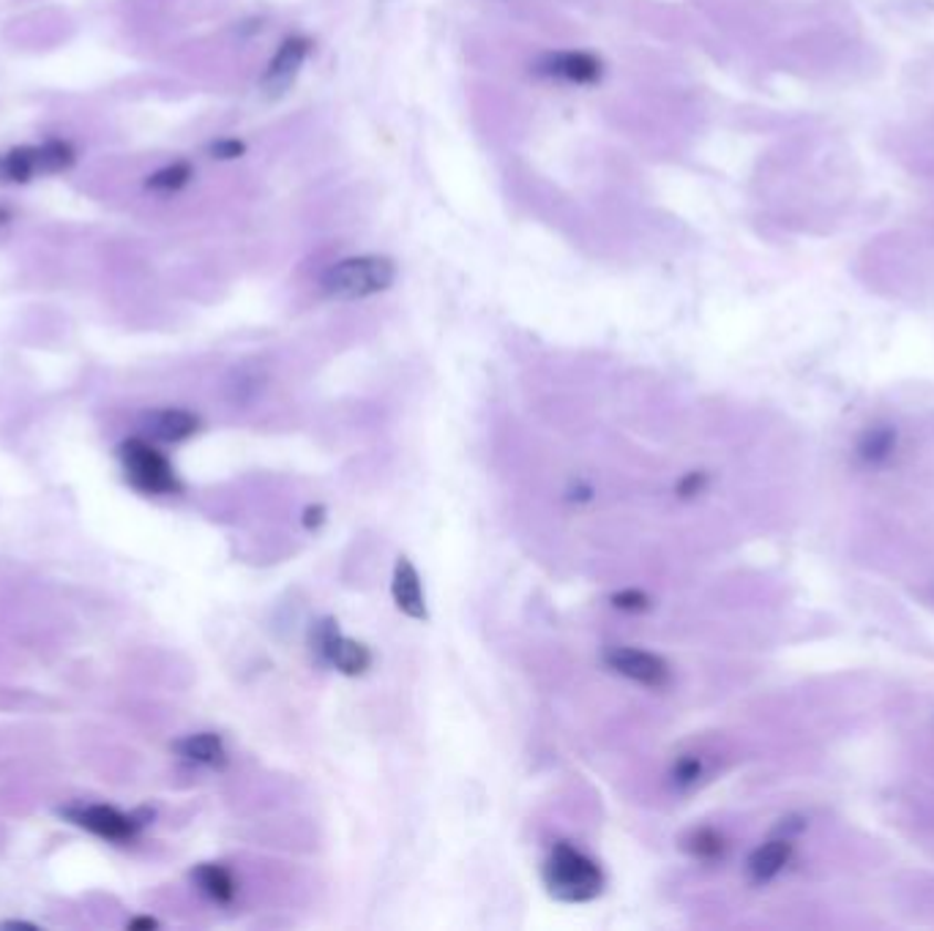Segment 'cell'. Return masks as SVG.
<instances>
[{
    "label": "cell",
    "instance_id": "cell-15",
    "mask_svg": "<svg viewBox=\"0 0 934 931\" xmlns=\"http://www.w3.org/2000/svg\"><path fill=\"white\" fill-rule=\"evenodd\" d=\"M195 882L200 886V891L211 896L219 904H227L236 896V882H232V875L225 869V866L206 863L195 871Z\"/></svg>",
    "mask_w": 934,
    "mask_h": 931
},
{
    "label": "cell",
    "instance_id": "cell-9",
    "mask_svg": "<svg viewBox=\"0 0 934 931\" xmlns=\"http://www.w3.org/2000/svg\"><path fill=\"white\" fill-rule=\"evenodd\" d=\"M309 50H312V41L307 37H288L279 44L277 55L268 63L266 74H262V85L273 93L288 91L290 82L298 77L303 61L309 58Z\"/></svg>",
    "mask_w": 934,
    "mask_h": 931
},
{
    "label": "cell",
    "instance_id": "cell-21",
    "mask_svg": "<svg viewBox=\"0 0 934 931\" xmlns=\"http://www.w3.org/2000/svg\"><path fill=\"white\" fill-rule=\"evenodd\" d=\"M323 519H325L323 506H309L307 511H303V525H307L309 530H312V527H318L320 523H323Z\"/></svg>",
    "mask_w": 934,
    "mask_h": 931
},
{
    "label": "cell",
    "instance_id": "cell-12",
    "mask_svg": "<svg viewBox=\"0 0 934 931\" xmlns=\"http://www.w3.org/2000/svg\"><path fill=\"white\" fill-rule=\"evenodd\" d=\"M790 855H792L790 841H781V839L768 841V845H762L760 850L749 858V877L757 882V886L770 882L787 863H790Z\"/></svg>",
    "mask_w": 934,
    "mask_h": 931
},
{
    "label": "cell",
    "instance_id": "cell-22",
    "mask_svg": "<svg viewBox=\"0 0 934 931\" xmlns=\"http://www.w3.org/2000/svg\"><path fill=\"white\" fill-rule=\"evenodd\" d=\"M132 929H156V921H151V918H137V921H132Z\"/></svg>",
    "mask_w": 934,
    "mask_h": 931
},
{
    "label": "cell",
    "instance_id": "cell-8",
    "mask_svg": "<svg viewBox=\"0 0 934 931\" xmlns=\"http://www.w3.org/2000/svg\"><path fill=\"white\" fill-rule=\"evenodd\" d=\"M604 664L618 675L629 681L642 683L647 689H664L670 683L667 661L658 659L656 653H647L640 648H606Z\"/></svg>",
    "mask_w": 934,
    "mask_h": 931
},
{
    "label": "cell",
    "instance_id": "cell-18",
    "mask_svg": "<svg viewBox=\"0 0 934 931\" xmlns=\"http://www.w3.org/2000/svg\"><path fill=\"white\" fill-rule=\"evenodd\" d=\"M612 604L618 609H629V612H640V609H647V596H642L640 590H623L612 599Z\"/></svg>",
    "mask_w": 934,
    "mask_h": 931
},
{
    "label": "cell",
    "instance_id": "cell-19",
    "mask_svg": "<svg viewBox=\"0 0 934 931\" xmlns=\"http://www.w3.org/2000/svg\"><path fill=\"white\" fill-rule=\"evenodd\" d=\"M699 776V763L694 757H683L675 768V782L678 784H692L694 778Z\"/></svg>",
    "mask_w": 934,
    "mask_h": 931
},
{
    "label": "cell",
    "instance_id": "cell-4",
    "mask_svg": "<svg viewBox=\"0 0 934 931\" xmlns=\"http://www.w3.org/2000/svg\"><path fill=\"white\" fill-rule=\"evenodd\" d=\"M77 164V148L69 139H44L0 154V184H31L39 175L66 173Z\"/></svg>",
    "mask_w": 934,
    "mask_h": 931
},
{
    "label": "cell",
    "instance_id": "cell-6",
    "mask_svg": "<svg viewBox=\"0 0 934 931\" xmlns=\"http://www.w3.org/2000/svg\"><path fill=\"white\" fill-rule=\"evenodd\" d=\"M312 645L318 650L320 659L336 666L342 675H364L372 666L370 648L350 640V637H342L334 620H323L320 625H314Z\"/></svg>",
    "mask_w": 934,
    "mask_h": 931
},
{
    "label": "cell",
    "instance_id": "cell-5",
    "mask_svg": "<svg viewBox=\"0 0 934 931\" xmlns=\"http://www.w3.org/2000/svg\"><path fill=\"white\" fill-rule=\"evenodd\" d=\"M533 74L563 85H595L604 77V61L585 50H554L536 58Z\"/></svg>",
    "mask_w": 934,
    "mask_h": 931
},
{
    "label": "cell",
    "instance_id": "cell-2",
    "mask_svg": "<svg viewBox=\"0 0 934 931\" xmlns=\"http://www.w3.org/2000/svg\"><path fill=\"white\" fill-rule=\"evenodd\" d=\"M544 886L558 901L580 904L601 893L604 877L585 852L574 850L571 845H554L544 863Z\"/></svg>",
    "mask_w": 934,
    "mask_h": 931
},
{
    "label": "cell",
    "instance_id": "cell-20",
    "mask_svg": "<svg viewBox=\"0 0 934 931\" xmlns=\"http://www.w3.org/2000/svg\"><path fill=\"white\" fill-rule=\"evenodd\" d=\"M703 482H705V478L699 476V473H692V476H688V478H683L681 486H678L681 497H692L694 492H697L699 486H703Z\"/></svg>",
    "mask_w": 934,
    "mask_h": 931
},
{
    "label": "cell",
    "instance_id": "cell-16",
    "mask_svg": "<svg viewBox=\"0 0 934 931\" xmlns=\"http://www.w3.org/2000/svg\"><path fill=\"white\" fill-rule=\"evenodd\" d=\"M688 852H694L697 858H716L724 850V841L719 834H714V830H697V834L688 836L686 841Z\"/></svg>",
    "mask_w": 934,
    "mask_h": 931
},
{
    "label": "cell",
    "instance_id": "cell-3",
    "mask_svg": "<svg viewBox=\"0 0 934 931\" xmlns=\"http://www.w3.org/2000/svg\"><path fill=\"white\" fill-rule=\"evenodd\" d=\"M118 459L126 482L143 495H178L184 489L173 462L145 437H128L121 443Z\"/></svg>",
    "mask_w": 934,
    "mask_h": 931
},
{
    "label": "cell",
    "instance_id": "cell-13",
    "mask_svg": "<svg viewBox=\"0 0 934 931\" xmlns=\"http://www.w3.org/2000/svg\"><path fill=\"white\" fill-rule=\"evenodd\" d=\"M175 748H178V754L184 759H189V763H195V765H208V768H219V765H225V759H227L225 743H221V737L214 735V732L189 735Z\"/></svg>",
    "mask_w": 934,
    "mask_h": 931
},
{
    "label": "cell",
    "instance_id": "cell-14",
    "mask_svg": "<svg viewBox=\"0 0 934 931\" xmlns=\"http://www.w3.org/2000/svg\"><path fill=\"white\" fill-rule=\"evenodd\" d=\"M191 178H195V167H191L189 162L178 159L165 164V167H159L156 173H151L148 178H145V189L156 192V195H175V192L186 189V186L191 184Z\"/></svg>",
    "mask_w": 934,
    "mask_h": 931
},
{
    "label": "cell",
    "instance_id": "cell-17",
    "mask_svg": "<svg viewBox=\"0 0 934 931\" xmlns=\"http://www.w3.org/2000/svg\"><path fill=\"white\" fill-rule=\"evenodd\" d=\"M208 154L219 162H232V159H241V156L247 154V145L236 137H221V139H214Z\"/></svg>",
    "mask_w": 934,
    "mask_h": 931
},
{
    "label": "cell",
    "instance_id": "cell-7",
    "mask_svg": "<svg viewBox=\"0 0 934 931\" xmlns=\"http://www.w3.org/2000/svg\"><path fill=\"white\" fill-rule=\"evenodd\" d=\"M74 825L91 830L98 839L115 841V845H126L134 836L139 834V819L132 817V814H124L115 806L104 804H91V806H72V809L63 811Z\"/></svg>",
    "mask_w": 934,
    "mask_h": 931
},
{
    "label": "cell",
    "instance_id": "cell-11",
    "mask_svg": "<svg viewBox=\"0 0 934 931\" xmlns=\"http://www.w3.org/2000/svg\"><path fill=\"white\" fill-rule=\"evenodd\" d=\"M391 593H394L396 607H399L407 618L426 620V599H424L422 577H418L416 566H413L407 558L396 560Z\"/></svg>",
    "mask_w": 934,
    "mask_h": 931
},
{
    "label": "cell",
    "instance_id": "cell-10",
    "mask_svg": "<svg viewBox=\"0 0 934 931\" xmlns=\"http://www.w3.org/2000/svg\"><path fill=\"white\" fill-rule=\"evenodd\" d=\"M143 426L154 441L180 443L195 435V432H200V418L184 407H162L145 415Z\"/></svg>",
    "mask_w": 934,
    "mask_h": 931
},
{
    "label": "cell",
    "instance_id": "cell-1",
    "mask_svg": "<svg viewBox=\"0 0 934 931\" xmlns=\"http://www.w3.org/2000/svg\"><path fill=\"white\" fill-rule=\"evenodd\" d=\"M396 282V262L383 255L344 257L320 279V290L334 301H364Z\"/></svg>",
    "mask_w": 934,
    "mask_h": 931
}]
</instances>
